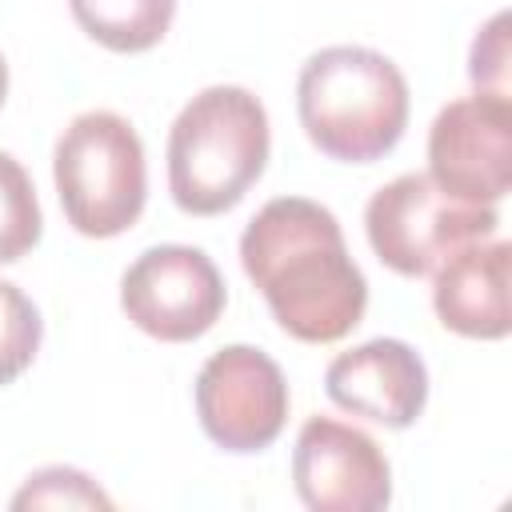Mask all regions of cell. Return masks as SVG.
<instances>
[{
    "mask_svg": "<svg viewBox=\"0 0 512 512\" xmlns=\"http://www.w3.org/2000/svg\"><path fill=\"white\" fill-rule=\"evenodd\" d=\"M240 268L300 344H336L364 320L368 280L336 212L308 196H276L244 224Z\"/></svg>",
    "mask_w": 512,
    "mask_h": 512,
    "instance_id": "1",
    "label": "cell"
},
{
    "mask_svg": "<svg viewBox=\"0 0 512 512\" xmlns=\"http://www.w3.org/2000/svg\"><path fill=\"white\" fill-rule=\"evenodd\" d=\"M408 80L376 48L328 44L296 76V116L312 148L344 164L388 156L408 128Z\"/></svg>",
    "mask_w": 512,
    "mask_h": 512,
    "instance_id": "2",
    "label": "cell"
},
{
    "mask_svg": "<svg viewBox=\"0 0 512 512\" xmlns=\"http://www.w3.org/2000/svg\"><path fill=\"white\" fill-rule=\"evenodd\" d=\"M272 148L268 112L240 84L196 92L168 128V192L188 216L232 212L264 176Z\"/></svg>",
    "mask_w": 512,
    "mask_h": 512,
    "instance_id": "3",
    "label": "cell"
},
{
    "mask_svg": "<svg viewBox=\"0 0 512 512\" xmlns=\"http://www.w3.org/2000/svg\"><path fill=\"white\" fill-rule=\"evenodd\" d=\"M64 220L92 240L128 232L148 200V164L136 128L108 108L80 112L52 148Z\"/></svg>",
    "mask_w": 512,
    "mask_h": 512,
    "instance_id": "4",
    "label": "cell"
},
{
    "mask_svg": "<svg viewBox=\"0 0 512 512\" xmlns=\"http://www.w3.org/2000/svg\"><path fill=\"white\" fill-rule=\"evenodd\" d=\"M496 204H468L440 192L428 172H404L372 192L364 232L380 264L400 276H432L460 248L496 236Z\"/></svg>",
    "mask_w": 512,
    "mask_h": 512,
    "instance_id": "5",
    "label": "cell"
},
{
    "mask_svg": "<svg viewBox=\"0 0 512 512\" xmlns=\"http://www.w3.org/2000/svg\"><path fill=\"white\" fill-rule=\"evenodd\" d=\"M228 288L204 248L156 244L144 248L120 276L124 316L152 340L188 344L200 340L224 312Z\"/></svg>",
    "mask_w": 512,
    "mask_h": 512,
    "instance_id": "6",
    "label": "cell"
},
{
    "mask_svg": "<svg viewBox=\"0 0 512 512\" xmlns=\"http://www.w3.org/2000/svg\"><path fill=\"white\" fill-rule=\"evenodd\" d=\"M196 416L204 436L236 456L264 452L288 424V380L280 364L252 344H224L196 372Z\"/></svg>",
    "mask_w": 512,
    "mask_h": 512,
    "instance_id": "7",
    "label": "cell"
},
{
    "mask_svg": "<svg viewBox=\"0 0 512 512\" xmlns=\"http://www.w3.org/2000/svg\"><path fill=\"white\" fill-rule=\"evenodd\" d=\"M428 180L468 204H500L512 184V100H448L428 128Z\"/></svg>",
    "mask_w": 512,
    "mask_h": 512,
    "instance_id": "8",
    "label": "cell"
},
{
    "mask_svg": "<svg viewBox=\"0 0 512 512\" xmlns=\"http://www.w3.org/2000/svg\"><path fill=\"white\" fill-rule=\"evenodd\" d=\"M292 484L312 512H380L392 504V464L356 424L308 416L292 448Z\"/></svg>",
    "mask_w": 512,
    "mask_h": 512,
    "instance_id": "9",
    "label": "cell"
},
{
    "mask_svg": "<svg viewBox=\"0 0 512 512\" xmlns=\"http://www.w3.org/2000/svg\"><path fill=\"white\" fill-rule=\"evenodd\" d=\"M324 392L340 412L384 428H412L428 404V368L412 344L376 336L332 356L324 368Z\"/></svg>",
    "mask_w": 512,
    "mask_h": 512,
    "instance_id": "10",
    "label": "cell"
},
{
    "mask_svg": "<svg viewBox=\"0 0 512 512\" xmlns=\"http://www.w3.org/2000/svg\"><path fill=\"white\" fill-rule=\"evenodd\" d=\"M508 240H476L448 256L432 272L436 320L468 340H504L512 328L508 312Z\"/></svg>",
    "mask_w": 512,
    "mask_h": 512,
    "instance_id": "11",
    "label": "cell"
},
{
    "mask_svg": "<svg viewBox=\"0 0 512 512\" xmlns=\"http://www.w3.org/2000/svg\"><path fill=\"white\" fill-rule=\"evenodd\" d=\"M72 20L84 36L108 52L132 56L156 48L176 16V0H68Z\"/></svg>",
    "mask_w": 512,
    "mask_h": 512,
    "instance_id": "12",
    "label": "cell"
},
{
    "mask_svg": "<svg viewBox=\"0 0 512 512\" xmlns=\"http://www.w3.org/2000/svg\"><path fill=\"white\" fill-rule=\"evenodd\" d=\"M44 212L32 176L12 152H0V264H16L40 244Z\"/></svg>",
    "mask_w": 512,
    "mask_h": 512,
    "instance_id": "13",
    "label": "cell"
},
{
    "mask_svg": "<svg viewBox=\"0 0 512 512\" xmlns=\"http://www.w3.org/2000/svg\"><path fill=\"white\" fill-rule=\"evenodd\" d=\"M40 340H44L40 308L12 280H0V388L32 368Z\"/></svg>",
    "mask_w": 512,
    "mask_h": 512,
    "instance_id": "14",
    "label": "cell"
},
{
    "mask_svg": "<svg viewBox=\"0 0 512 512\" xmlns=\"http://www.w3.org/2000/svg\"><path fill=\"white\" fill-rule=\"evenodd\" d=\"M12 508H112V496L80 468L48 464L24 480Z\"/></svg>",
    "mask_w": 512,
    "mask_h": 512,
    "instance_id": "15",
    "label": "cell"
},
{
    "mask_svg": "<svg viewBox=\"0 0 512 512\" xmlns=\"http://www.w3.org/2000/svg\"><path fill=\"white\" fill-rule=\"evenodd\" d=\"M468 76L476 92L508 96V12H496L472 40Z\"/></svg>",
    "mask_w": 512,
    "mask_h": 512,
    "instance_id": "16",
    "label": "cell"
},
{
    "mask_svg": "<svg viewBox=\"0 0 512 512\" xmlns=\"http://www.w3.org/2000/svg\"><path fill=\"white\" fill-rule=\"evenodd\" d=\"M4 96H8V64L0 56V108H4Z\"/></svg>",
    "mask_w": 512,
    "mask_h": 512,
    "instance_id": "17",
    "label": "cell"
}]
</instances>
